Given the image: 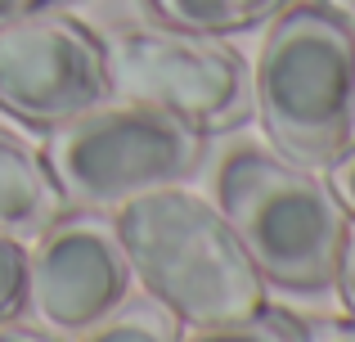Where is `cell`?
<instances>
[{
	"instance_id": "obj_1",
	"label": "cell",
	"mask_w": 355,
	"mask_h": 342,
	"mask_svg": "<svg viewBox=\"0 0 355 342\" xmlns=\"http://www.w3.org/2000/svg\"><path fill=\"white\" fill-rule=\"evenodd\" d=\"M117 234L157 307L184 325H230L266 311V275L216 203L162 185L117 207Z\"/></svg>"
},
{
	"instance_id": "obj_2",
	"label": "cell",
	"mask_w": 355,
	"mask_h": 342,
	"mask_svg": "<svg viewBox=\"0 0 355 342\" xmlns=\"http://www.w3.org/2000/svg\"><path fill=\"white\" fill-rule=\"evenodd\" d=\"M252 113L279 158L329 167L355 140V27L324 5L270 18L252 72Z\"/></svg>"
},
{
	"instance_id": "obj_3",
	"label": "cell",
	"mask_w": 355,
	"mask_h": 342,
	"mask_svg": "<svg viewBox=\"0 0 355 342\" xmlns=\"http://www.w3.org/2000/svg\"><path fill=\"white\" fill-rule=\"evenodd\" d=\"M216 207L266 284L284 293L333 289L351 216L311 167L252 144L230 149L216 167Z\"/></svg>"
},
{
	"instance_id": "obj_4",
	"label": "cell",
	"mask_w": 355,
	"mask_h": 342,
	"mask_svg": "<svg viewBox=\"0 0 355 342\" xmlns=\"http://www.w3.org/2000/svg\"><path fill=\"white\" fill-rule=\"evenodd\" d=\"M207 135L171 113L144 104H99L54 126L41 158L50 162L63 198L104 212L162 185H180L202 167Z\"/></svg>"
},
{
	"instance_id": "obj_5",
	"label": "cell",
	"mask_w": 355,
	"mask_h": 342,
	"mask_svg": "<svg viewBox=\"0 0 355 342\" xmlns=\"http://www.w3.org/2000/svg\"><path fill=\"white\" fill-rule=\"evenodd\" d=\"M113 95L189 122L193 131H234L252 117L248 63L207 32L135 23L108 36Z\"/></svg>"
},
{
	"instance_id": "obj_6",
	"label": "cell",
	"mask_w": 355,
	"mask_h": 342,
	"mask_svg": "<svg viewBox=\"0 0 355 342\" xmlns=\"http://www.w3.org/2000/svg\"><path fill=\"white\" fill-rule=\"evenodd\" d=\"M113 99L108 45L72 14H27L0 27V108L27 126H54Z\"/></svg>"
},
{
	"instance_id": "obj_7",
	"label": "cell",
	"mask_w": 355,
	"mask_h": 342,
	"mask_svg": "<svg viewBox=\"0 0 355 342\" xmlns=\"http://www.w3.org/2000/svg\"><path fill=\"white\" fill-rule=\"evenodd\" d=\"M130 280L117 221L90 207L50 221L27 253V307L54 334H86L108 320L126 302Z\"/></svg>"
},
{
	"instance_id": "obj_8",
	"label": "cell",
	"mask_w": 355,
	"mask_h": 342,
	"mask_svg": "<svg viewBox=\"0 0 355 342\" xmlns=\"http://www.w3.org/2000/svg\"><path fill=\"white\" fill-rule=\"evenodd\" d=\"M63 207L68 198H63L50 162L32 153L18 135L0 131V234L32 239L50 221H59Z\"/></svg>"
},
{
	"instance_id": "obj_9",
	"label": "cell",
	"mask_w": 355,
	"mask_h": 342,
	"mask_svg": "<svg viewBox=\"0 0 355 342\" xmlns=\"http://www.w3.org/2000/svg\"><path fill=\"white\" fill-rule=\"evenodd\" d=\"M157 23L184 27V32H207V36H230L261 27L279 18L297 0H144Z\"/></svg>"
},
{
	"instance_id": "obj_10",
	"label": "cell",
	"mask_w": 355,
	"mask_h": 342,
	"mask_svg": "<svg viewBox=\"0 0 355 342\" xmlns=\"http://www.w3.org/2000/svg\"><path fill=\"white\" fill-rule=\"evenodd\" d=\"M81 342H180L175 334V316L166 307H117L108 320H99L95 329H86Z\"/></svg>"
},
{
	"instance_id": "obj_11",
	"label": "cell",
	"mask_w": 355,
	"mask_h": 342,
	"mask_svg": "<svg viewBox=\"0 0 355 342\" xmlns=\"http://www.w3.org/2000/svg\"><path fill=\"white\" fill-rule=\"evenodd\" d=\"M180 342H302V320L266 307L248 320H230V325H198Z\"/></svg>"
},
{
	"instance_id": "obj_12",
	"label": "cell",
	"mask_w": 355,
	"mask_h": 342,
	"mask_svg": "<svg viewBox=\"0 0 355 342\" xmlns=\"http://www.w3.org/2000/svg\"><path fill=\"white\" fill-rule=\"evenodd\" d=\"M27 307V248L23 239L0 234V325Z\"/></svg>"
},
{
	"instance_id": "obj_13",
	"label": "cell",
	"mask_w": 355,
	"mask_h": 342,
	"mask_svg": "<svg viewBox=\"0 0 355 342\" xmlns=\"http://www.w3.org/2000/svg\"><path fill=\"white\" fill-rule=\"evenodd\" d=\"M329 189L338 194V203L347 207V216H355V140L329 162Z\"/></svg>"
},
{
	"instance_id": "obj_14",
	"label": "cell",
	"mask_w": 355,
	"mask_h": 342,
	"mask_svg": "<svg viewBox=\"0 0 355 342\" xmlns=\"http://www.w3.org/2000/svg\"><path fill=\"white\" fill-rule=\"evenodd\" d=\"M347 298V311L355 320V221H347V234H342V257H338V280H333Z\"/></svg>"
},
{
	"instance_id": "obj_15",
	"label": "cell",
	"mask_w": 355,
	"mask_h": 342,
	"mask_svg": "<svg viewBox=\"0 0 355 342\" xmlns=\"http://www.w3.org/2000/svg\"><path fill=\"white\" fill-rule=\"evenodd\" d=\"M302 342H355V320H302Z\"/></svg>"
},
{
	"instance_id": "obj_16",
	"label": "cell",
	"mask_w": 355,
	"mask_h": 342,
	"mask_svg": "<svg viewBox=\"0 0 355 342\" xmlns=\"http://www.w3.org/2000/svg\"><path fill=\"white\" fill-rule=\"evenodd\" d=\"M72 0H0V27L18 23L27 14H50V9H68Z\"/></svg>"
},
{
	"instance_id": "obj_17",
	"label": "cell",
	"mask_w": 355,
	"mask_h": 342,
	"mask_svg": "<svg viewBox=\"0 0 355 342\" xmlns=\"http://www.w3.org/2000/svg\"><path fill=\"white\" fill-rule=\"evenodd\" d=\"M0 342H59V338H50V334H41V329H23V325H0Z\"/></svg>"
},
{
	"instance_id": "obj_18",
	"label": "cell",
	"mask_w": 355,
	"mask_h": 342,
	"mask_svg": "<svg viewBox=\"0 0 355 342\" xmlns=\"http://www.w3.org/2000/svg\"><path fill=\"white\" fill-rule=\"evenodd\" d=\"M320 5H324V9H333L338 18H347V23L355 27V0H320Z\"/></svg>"
}]
</instances>
